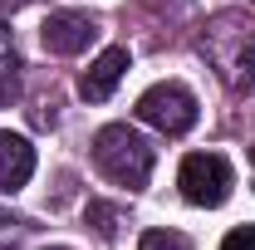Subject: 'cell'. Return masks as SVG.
<instances>
[{"instance_id": "9", "label": "cell", "mask_w": 255, "mask_h": 250, "mask_svg": "<svg viewBox=\"0 0 255 250\" xmlns=\"http://www.w3.org/2000/svg\"><path fill=\"white\" fill-rule=\"evenodd\" d=\"M20 94V74H15V59H0V108Z\"/></svg>"}, {"instance_id": "7", "label": "cell", "mask_w": 255, "mask_h": 250, "mask_svg": "<svg viewBox=\"0 0 255 250\" xmlns=\"http://www.w3.org/2000/svg\"><path fill=\"white\" fill-rule=\"evenodd\" d=\"M137 250H191V246H187L182 231H147V236L137 241Z\"/></svg>"}, {"instance_id": "13", "label": "cell", "mask_w": 255, "mask_h": 250, "mask_svg": "<svg viewBox=\"0 0 255 250\" xmlns=\"http://www.w3.org/2000/svg\"><path fill=\"white\" fill-rule=\"evenodd\" d=\"M44 250H69V246H44Z\"/></svg>"}, {"instance_id": "11", "label": "cell", "mask_w": 255, "mask_h": 250, "mask_svg": "<svg viewBox=\"0 0 255 250\" xmlns=\"http://www.w3.org/2000/svg\"><path fill=\"white\" fill-rule=\"evenodd\" d=\"M0 59H15V44H10V30L0 25Z\"/></svg>"}, {"instance_id": "6", "label": "cell", "mask_w": 255, "mask_h": 250, "mask_svg": "<svg viewBox=\"0 0 255 250\" xmlns=\"http://www.w3.org/2000/svg\"><path fill=\"white\" fill-rule=\"evenodd\" d=\"M128 49L123 44H113V49H103L94 64H89V74L79 79V94L89 98V103H103V98H113V89H118V79L128 74Z\"/></svg>"}, {"instance_id": "5", "label": "cell", "mask_w": 255, "mask_h": 250, "mask_svg": "<svg viewBox=\"0 0 255 250\" xmlns=\"http://www.w3.org/2000/svg\"><path fill=\"white\" fill-rule=\"evenodd\" d=\"M34 177V147L25 132L0 127V191H20Z\"/></svg>"}, {"instance_id": "4", "label": "cell", "mask_w": 255, "mask_h": 250, "mask_svg": "<svg viewBox=\"0 0 255 250\" xmlns=\"http://www.w3.org/2000/svg\"><path fill=\"white\" fill-rule=\"evenodd\" d=\"M39 39H44L49 54H84L98 39V25L84 10H54V15L39 25Z\"/></svg>"}, {"instance_id": "10", "label": "cell", "mask_w": 255, "mask_h": 250, "mask_svg": "<svg viewBox=\"0 0 255 250\" xmlns=\"http://www.w3.org/2000/svg\"><path fill=\"white\" fill-rule=\"evenodd\" d=\"M221 250H255V226H236L221 241Z\"/></svg>"}, {"instance_id": "8", "label": "cell", "mask_w": 255, "mask_h": 250, "mask_svg": "<svg viewBox=\"0 0 255 250\" xmlns=\"http://www.w3.org/2000/svg\"><path fill=\"white\" fill-rule=\"evenodd\" d=\"M113 221H118V211H113V206H103V201H89V226H94L98 236H113Z\"/></svg>"}, {"instance_id": "2", "label": "cell", "mask_w": 255, "mask_h": 250, "mask_svg": "<svg viewBox=\"0 0 255 250\" xmlns=\"http://www.w3.org/2000/svg\"><path fill=\"white\" fill-rule=\"evenodd\" d=\"M132 113L147 127L167 132V137H182L196 123V94H191L187 84H177V79H162L152 89H142V98L132 103Z\"/></svg>"}, {"instance_id": "3", "label": "cell", "mask_w": 255, "mask_h": 250, "mask_svg": "<svg viewBox=\"0 0 255 250\" xmlns=\"http://www.w3.org/2000/svg\"><path fill=\"white\" fill-rule=\"evenodd\" d=\"M177 187H182V196H187L191 206L216 211V206H226V196L236 187V172H231V162L221 152H191V157H182Z\"/></svg>"}, {"instance_id": "14", "label": "cell", "mask_w": 255, "mask_h": 250, "mask_svg": "<svg viewBox=\"0 0 255 250\" xmlns=\"http://www.w3.org/2000/svg\"><path fill=\"white\" fill-rule=\"evenodd\" d=\"M251 162H255V147H251Z\"/></svg>"}, {"instance_id": "1", "label": "cell", "mask_w": 255, "mask_h": 250, "mask_svg": "<svg viewBox=\"0 0 255 250\" xmlns=\"http://www.w3.org/2000/svg\"><path fill=\"white\" fill-rule=\"evenodd\" d=\"M94 162L113 187L142 191L147 177H152V142L128 123H108V127H98V137H94Z\"/></svg>"}, {"instance_id": "12", "label": "cell", "mask_w": 255, "mask_h": 250, "mask_svg": "<svg viewBox=\"0 0 255 250\" xmlns=\"http://www.w3.org/2000/svg\"><path fill=\"white\" fill-rule=\"evenodd\" d=\"M15 5H25V0H0V10H15Z\"/></svg>"}]
</instances>
